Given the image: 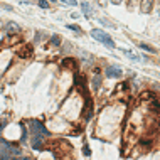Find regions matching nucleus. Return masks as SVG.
Returning a JSON list of instances; mask_svg holds the SVG:
<instances>
[{
	"label": "nucleus",
	"instance_id": "f257e3e1",
	"mask_svg": "<svg viewBox=\"0 0 160 160\" xmlns=\"http://www.w3.org/2000/svg\"><path fill=\"white\" fill-rule=\"evenodd\" d=\"M20 153L15 145L8 143L5 140H0V160H14V157Z\"/></svg>",
	"mask_w": 160,
	"mask_h": 160
},
{
	"label": "nucleus",
	"instance_id": "f03ea898",
	"mask_svg": "<svg viewBox=\"0 0 160 160\" xmlns=\"http://www.w3.org/2000/svg\"><path fill=\"white\" fill-rule=\"evenodd\" d=\"M91 37H94L96 41H99L101 44H105L108 47H115V41L108 36V34H105L103 31H99V29H93V31H91Z\"/></svg>",
	"mask_w": 160,
	"mask_h": 160
},
{
	"label": "nucleus",
	"instance_id": "7ed1b4c3",
	"mask_svg": "<svg viewBox=\"0 0 160 160\" xmlns=\"http://www.w3.org/2000/svg\"><path fill=\"white\" fill-rule=\"evenodd\" d=\"M17 56L19 58H22V59H29V58H32V46H29V44H22L17 49Z\"/></svg>",
	"mask_w": 160,
	"mask_h": 160
},
{
	"label": "nucleus",
	"instance_id": "20e7f679",
	"mask_svg": "<svg viewBox=\"0 0 160 160\" xmlns=\"http://www.w3.org/2000/svg\"><path fill=\"white\" fill-rule=\"evenodd\" d=\"M152 7H153V0H142V12L143 14H150V10H152Z\"/></svg>",
	"mask_w": 160,
	"mask_h": 160
},
{
	"label": "nucleus",
	"instance_id": "39448f33",
	"mask_svg": "<svg viewBox=\"0 0 160 160\" xmlns=\"http://www.w3.org/2000/svg\"><path fill=\"white\" fill-rule=\"evenodd\" d=\"M106 76H108V78H122V69L111 66V68L106 69Z\"/></svg>",
	"mask_w": 160,
	"mask_h": 160
},
{
	"label": "nucleus",
	"instance_id": "423d86ee",
	"mask_svg": "<svg viewBox=\"0 0 160 160\" xmlns=\"http://www.w3.org/2000/svg\"><path fill=\"white\" fill-rule=\"evenodd\" d=\"M62 68H66V69H76V68H78L76 59H72V58L64 59V61H62Z\"/></svg>",
	"mask_w": 160,
	"mask_h": 160
},
{
	"label": "nucleus",
	"instance_id": "0eeeda50",
	"mask_svg": "<svg viewBox=\"0 0 160 160\" xmlns=\"http://www.w3.org/2000/svg\"><path fill=\"white\" fill-rule=\"evenodd\" d=\"M19 41H20L19 36H8V37L5 39V42H3V46H14V44H17Z\"/></svg>",
	"mask_w": 160,
	"mask_h": 160
},
{
	"label": "nucleus",
	"instance_id": "6e6552de",
	"mask_svg": "<svg viewBox=\"0 0 160 160\" xmlns=\"http://www.w3.org/2000/svg\"><path fill=\"white\" fill-rule=\"evenodd\" d=\"M81 7H83V14H84L86 17H91V7H89L88 3H83Z\"/></svg>",
	"mask_w": 160,
	"mask_h": 160
},
{
	"label": "nucleus",
	"instance_id": "1a4fd4ad",
	"mask_svg": "<svg viewBox=\"0 0 160 160\" xmlns=\"http://www.w3.org/2000/svg\"><path fill=\"white\" fill-rule=\"evenodd\" d=\"M123 51V54H127L130 59H133V61H140V56H135V54H132L130 51H127V49H122Z\"/></svg>",
	"mask_w": 160,
	"mask_h": 160
},
{
	"label": "nucleus",
	"instance_id": "9d476101",
	"mask_svg": "<svg viewBox=\"0 0 160 160\" xmlns=\"http://www.w3.org/2000/svg\"><path fill=\"white\" fill-rule=\"evenodd\" d=\"M99 86H101V78H99V76H94V78H93V88L98 89Z\"/></svg>",
	"mask_w": 160,
	"mask_h": 160
},
{
	"label": "nucleus",
	"instance_id": "9b49d317",
	"mask_svg": "<svg viewBox=\"0 0 160 160\" xmlns=\"http://www.w3.org/2000/svg\"><path fill=\"white\" fill-rule=\"evenodd\" d=\"M51 42H52L54 46H59L61 44V36H52L51 37Z\"/></svg>",
	"mask_w": 160,
	"mask_h": 160
},
{
	"label": "nucleus",
	"instance_id": "f8f14e48",
	"mask_svg": "<svg viewBox=\"0 0 160 160\" xmlns=\"http://www.w3.org/2000/svg\"><path fill=\"white\" fill-rule=\"evenodd\" d=\"M61 2H62V3H68V5H72V7L78 5V2H76V0H61Z\"/></svg>",
	"mask_w": 160,
	"mask_h": 160
},
{
	"label": "nucleus",
	"instance_id": "ddd939ff",
	"mask_svg": "<svg viewBox=\"0 0 160 160\" xmlns=\"http://www.w3.org/2000/svg\"><path fill=\"white\" fill-rule=\"evenodd\" d=\"M68 29H71V31H74V32H81L79 31V27H78V25H74V24H71V25H66Z\"/></svg>",
	"mask_w": 160,
	"mask_h": 160
},
{
	"label": "nucleus",
	"instance_id": "4468645a",
	"mask_svg": "<svg viewBox=\"0 0 160 160\" xmlns=\"http://www.w3.org/2000/svg\"><path fill=\"white\" fill-rule=\"evenodd\" d=\"M39 7H42V8H47V7H49V3H47L46 0H39Z\"/></svg>",
	"mask_w": 160,
	"mask_h": 160
},
{
	"label": "nucleus",
	"instance_id": "2eb2a0df",
	"mask_svg": "<svg viewBox=\"0 0 160 160\" xmlns=\"http://www.w3.org/2000/svg\"><path fill=\"white\" fill-rule=\"evenodd\" d=\"M142 47H143L145 51H150V52H155V49H153V47H150V46H147V44H142Z\"/></svg>",
	"mask_w": 160,
	"mask_h": 160
},
{
	"label": "nucleus",
	"instance_id": "dca6fc26",
	"mask_svg": "<svg viewBox=\"0 0 160 160\" xmlns=\"http://www.w3.org/2000/svg\"><path fill=\"white\" fill-rule=\"evenodd\" d=\"M17 27H19V25L14 24V22H10V24H8V29H10V31H17Z\"/></svg>",
	"mask_w": 160,
	"mask_h": 160
},
{
	"label": "nucleus",
	"instance_id": "f3484780",
	"mask_svg": "<svg viewBox=\"0 0 160 160\" xmlns=\"http://www.w3.org/2000/svg\"><path fill=\"white\" fill-rule=\"evenodd\" d=\"M111 3H115V5H120V3H122V0H110Z\"/></svg>",
	"mask_w": 160,
	"mask_h": 160
}]
</instances>
